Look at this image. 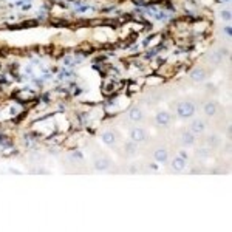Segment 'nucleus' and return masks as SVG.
I'll list each match as a JSON object with an SVG mask.
<instances>
[{
	"label": "nucleus",
	"instance_id": "obj_1",
	"mask_svg": "<svg viewBox=\"0 0 232 232\" xmlns=\"http://www.w3.org/2000/svg\"><path fill=\"white\" fill-rule=\"evenodd\" d=\"M176 113L180 118H191V116L195 114V105L189 101H184V102H180L176 107Z\"/></svg>",
	"mask_w": 232,
	"mask_h": 232
},
{
	"label": "nucleus",
	"instance_id": "obj_2",
	"mask_svg": "<svg viewBox=\"0 0 232 232\" xmlns=\"http://www.w3.org/2000/svg\"><path fill=\"white\" fill-rule=\"evenodd\" d=\"M130 139L135 142H142L147 139V132L144 129H132L130 130Z\"/></svg>",
	"mask_w": 232,
	"mask_h": 232
},
{
	"label": "nucleus",
	"instance_id": "obj_3",
	"mask_svg": "<svg viewBox=\"0 0 232 232\" xmlns=\"http://www.w3.org/2000/svg\"><path fill=\"white\" fill-rule=\"evenodd\" d=\"M147 13H149L153 19H156V20H166V19L169 17L167 13L161 11V9H158V8H155V6H149V8H147Z\"/></svg>",
	"mask_w": 232,
	"mask_h": 232
},
{
	"label": "nucleus",
	"instance_id": "obj_4",
	"mask_svg": "<svg viewBox=\"0 0 232 232\" xmlns=\"http://www.w3.org/2000/svg\"><path fill=\"white\" fill-rule=\"evenodd\" d=\"M206 129V122L203 119H195L192 124H191V132L194 135H200V133H203Z\"/></svg>",
	"mask_w": 232,
	"mask_h": 232
},
{
	"label": "nucleus",
	"instance_id": "obj_5",
	"mask_svg": "<svg viewBox=\"0 0 232 232\" xmlns=\"http://www.w3.org/2000/svg\"><path fill=\"white\" fill-rule=\"evenodd\" d=\"M156 124H160L163 125V127H166V125H169V122H170V113H167V111H160L156 114Z\"/></svg>",
	"mask_w": 232,
	"mask_h": 232
},
{
	"label": "nucleus",
	"instance_id": "obj_6",
	"mask_svg": "<svg viewBox=\"0 0 232 232\" xmlns=\"http://www.w3.org/2000/svg\"><path fill=\"white\" fill-rule=\"evenodd\" d=\"M153 158H155V161L156 163H160V164H164L167 161V158H169V153L166 149H158L155 153H153Z\"/></svg>",
	"mask_w": 232,
	"mask_h": 232
},
{
	"label": "nucleus",
	"instance_id": "obj_7",
	"mask_svg": "<svg viewBox=\"0 0 232 232\" xmlns=\"http://www.w3.org/2000/svg\"><path fill=\"white\" fill-rule=\"evenodd\" d=\"M191 78H192V81H195V82H201V81L206 79V73H204V70H201V68H195V70L191 73Z\"/></svg>",
	"mask_w": 232,
	"mask_h": 232
},
{
	"label": "nucleus",
	"instance_id": "obj_8",
	"mask_svg": "<svg viewBox=\"0 0 232 232\" xmlns=\"http://www.w3.org/2000/svg\"><path fill=\"white\" fill-rule=\"evenodd\" d=\"M172 167L175 169V170H178V172L184 170V169H186V160L181 158V156H176L175 160L172 161Z\"/></svg>",
	"mask_w": 232,
	"mask_h": 232
},
{
	"label": "nucleus",
	"instance_id": "obj_9",
	"mask_svg": "<svg viewBox=\"0 0 232 232\" xmlns=\"http://www.w3.org/2000/svg\"><path fill=\"white\" fill-rule=\"evenodd\" d=\"M194 141H195V136H194L192 132H186V133H183V136H181V142H183L184 145H191V144H194Z\"/></svg>",
	"mask_w": 232,
	"mask_h": 232
},
{
	"label": "nucleus",
	"instance_id": "obj_10",
	"mask_svg": "<svg viewBox=\"0 0 232 232\" xmlns=\"http://www.w3.org/2000/svg\"><path fill=\"white\" fill-rule=\"evenodd\" d=\"M142 116H144V114H142V110H141V108H132V110H130V119L135 121V122L141 121Z\"/></svg>",
	"mask_w": 232,
	"mask_h": 232
},
{
	"label": "nucleus",
	"instance_id": "obj_11",
	"mask_svg": "<svg viewBox=\"0 0 232 232\" xmlns=\"http://www.w3.org/2000/svg\"><path fill=\"white\" fill-rule=\"evenodd\" d=\"M102 141L107 144V145H113L114 141H116V138H114V135L111 132H104L102 133Z\"/></svg>",
	"mask_w": 232,
	"mask_h": 232
},
{
	"label": "nucleus",
	"instance_id": "obj_12",
	"mask_svg": "<svg viewBox=\"0 0 232 232\" xmlns=\"http://www.w3.org/2000/svg\"><path fill=\"white\" fill-rule=\"evenodd\" d=\"M204 113H206L207 116H214V114L217 113V104H215V102H207V104L204 105Z\"/></svg>",
	"mask_w": 232,
	"mask_h": 232
},
{
	"label": "nucleus",
	"instance_id": "obj_13",
	"mask_svg": "<svg viewBox=\"0 0 232 232\" xmlns=\"http://www.w3.org/2000/svg\"><path fill=\"white\" fill-rule=\"evenodd\" d=\"M136 149H138V142H135V141H130V142L125 144V152H127L129 155H135Z\"/></svg>",
	"mask_w": 232,
	"mask_h": 232
},
{
	"label": "nucleus",
	"instance_id": "obj_14",
	"mask_svg": "<svg viewBox=\"0 0 232 232\" xmlns=\"http://www.w3.org/2000/svg\"><path fill=\"white\" fill-rule=\"evenodd\" d=\"M108 166H110V164H108L107 160H98L96 163H94V167H96L98 170H107Z\"/></svg>",
	"mask_w": 232,
	"mask_h": 232
},
{
	"label": "nucleus",
	"instance_id": "obj_15",
	"mask_svg": "<svg viewBox=\"0 0 232 232\" xmlns=\"http://www.w3.org/2000/svg\"><path fill=\"white\" fill-rule=\"evenodd\" d=\"M78 64H79L78 59L73 57V56H67V57L64 59V65H65V67H75V65H78Z\"/></svg>",
	"mask_w": 232,
	"mask_h": 232
},
{
	"label": "nucleus",
	"instance_id": "obj_16",
	"mask_svg": "<svg viewBox=\"0 0 232 232\" xmlns=\"http://www.w3.org/2000/svg\"><path fill=\"white\" fill-rule=\"evenodd\" d=\"M207 142L210 144V147H217L220 144V138L217 135H212V136H209V138H207Z\"/></svg>",
	"mask_w": 232,
	"mask_h": 232
},
{
	"label": "nucleus",
	"instance_id": "obj_17",
	"mask_svg": "<svg viewBox=\"0 0 232 232\" xmlns=\"http://www.w3.org/2000/svg\"><path fill=\"white\" fill-rule=\"evenodd\" d=\"M223 56H224V51H218V53H214L210 57H212V60L215 62V64H218V62L223 59Z\"/></svg>",
	"mask_w": 232,
	"mask_h": 232
},
{
	"label": "nucleus",
	"instance_id": "obj_18",
	"mask_svg": "<svg viewBox=\"0 0 232 232\" xmlns=\"http://www.w3.org/2000/svg\"><path fill=\"white\" fill-rule=\"evenodd\" d=\"M221 19H224V20H230V11H227V9H224V11H221Z\"/></svg>",
	"mask_w": 232,
	"mask_h": 232
},
{
	"label": "nucleus",
	"instance_id": "obj_19",
	"mask_svg": "<svg viewBox=\"0 0 232 232\" xmlns=\"http://www.w3.org/2000/svg\"><path fill=\"white\" fill-rule=\"evenodd\" d=\"M224 34H226L227 37H230V34H232V31H230V26H229V25L224 26Z\"/></svg>",
	"mask_w": 232,
	"mask_h": 232
},
{
	"label": "nucleus",
	"instance_id": "obj_20",
	"mask_svg": "<svg viewBox=\"0 0 232 232\" xmlns=\"http://www.w3.org/2000/svg\"><path fill=\"white\" fill-rule=\"evenodd\" d=\"M68 76H70V75H68L67 71H60V76H59V78H60V79H65V78H68Z\"/></svg>",
	"mask_w": 232,
	"mask_h": 232
},
{
	"label": "nucleus",
	"instance_id": "obj_21",
	"mask_svg": "<svg viewBox=\"0 0 232 232\" xmlns=\"http://www.w3.org/2000/svg\"><path fill=\"white\" fill-rule=\"evenodd\" d=\"M198 155H201V156H206V155H207V150H200V152H198Z\"/></svg>",
	"mask_w": 232,
	"mask_h": 232
},
{
	"label": "nucleus",
	"instance_id": "obj_22",
	"mask_svg": "<svg viewBox=\"0 0 232 232\" xmlns=\"http://www.w3.org/2000/svg\"><path fill=\"white\" fill-rule=\"evenodd\" d=\"M221 2H226V3H229V2H230V0H221Z\"/></svg>",
	"mask_w": 232,
	"mask_h": 232
}]
</instances>
